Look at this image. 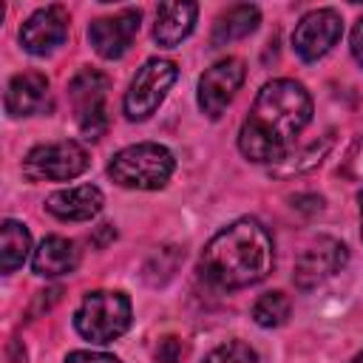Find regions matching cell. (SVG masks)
Segmentation results:
<instances>
[{
    "label": "cell",
    "mask_w": 363,
    "mask_h": 363,
    "mask_svg": "<svg viewBox=\"0 0 363 363\" xmlns=\"http://www.w3.org/2000/svg\"><path fill=\"white\" fill-rule=\"evenodd\" d=\"M312 119V96L295 79H272L267 82L241 130H238V150L250 162H269L278 164L301 136V130Z\"/></svg>",
    "instance_id": "6da1fadb"
},
{
    "label": "cell",
    "mask_w": 363,
    "mask_h": 363,
    "mask_svg": "<svg viewBox=\"0 0 363 363\" xmlns=\"http://www.w3.org/2000/svg\"><path fill=\"white\" fill-rule=\"evenodd\" d=\"M275 264V244L258 218H235L218 230L199 258V275L218 289H244L264 281Z\"/></svg>",
    "instance_id": "7a4b0ae2"
},
{
    "label": "cell",
    "mask_w": 363,
    "mask_h": 363,
    "mask_svg": "<svg viewBox=\"0 0 363 363\" xmlns=\"http://www.w3.org/2000/svg\"><path fill=\"white\" fill-rule=\"evenodd\" d=\"M176 170L173 153L159 142H136L116 150L108 162V176L128 190H159Z\"/></svg>",
    "instance_id": "3957f363"
},
{
    "label": "cell",
    "mask_w": 363,
    "mask_h": 363,
    "mask_svg": "<svg viewBox=\"0 0 363 363\" xmlns=\"http://www.w3.org/2000/svg\"><path fill=\"white\" fill-rule=\"evenodd\" d=\"M130 318H133V309L125 292L96 289V292H88L77 306L74 326L91 343H111L128 332Z\"/></svg>",
    "instance_id": "277c9868"
},
{
    "label": "cell",
    "mask_w": 363,
    "mask_h": 363,
    "mask_svg": "<svg viewBox=\"0 0 363 363\" xmlns=\"http://www.w3.org/2000/svg\"><path fill=\"white\" fill-rule=\"evenodd\" d=\"M179 79V65L173 60L164 57H153L147 60L130 79L125 99H122V111L130 122H145L156 113V108L164 102L167 91L173 88V82Z\"/></svg>",
    "instance_id": "5b68a950"
},
{
    "label": "cell",
    "mask_w": 363,
    "mask_h": 363,
    "mask_svg": "<svg viewBox=\"0 0 363 363\" xmlns=\"http://www.w3.org/2000/svg\"><path fill=\"white\" fill-rule=\"evenodd\" d=\"M88 167V150L74 142H45L26 153L23 159V176L28 182H71Z\"/></svg>",
    "instance_id": "8992f818"
},
{
    "label": "cell",
    "mask_w": 363,
    "mask_h": 363,
    "mask_svg": "<svg viewBox=\"0 0 363 363\" xmlns=\"http://www.w3.org/2000/svg\"><path fill=\"white\" fill-rule=\"evenodd\" d=\"M111 82L96 68H82L68 82V99L77 113V125L88 139H99L108 130V113H105V94Z\"/></svg>",
    "instance_id": "52a82bcc"
},
{
    "label": "cell",
    "mask_w": 363,
    "mask_h": 363,
    "mask_svg": "<svg viewBox=\"0 0 363 363\" xmlns=\"http://www.w3.org/2000/svg\"><path fill=\"white\" fill-rule=\"evenodd\" d=\"M340 34H343L340 14L335 9H315L298 20V26L292 31V48L301 60L315 62L337 45Z\"/></svg>",
    "instance_id": "ba28073f"
},
{
    "label": "cell",
    "mask_w": 363,
    "mask_h": 363,
    "mask_svg": "<svg viewBox=\"0 0 363 363\" xmlns=\"http://www.w3.org/2000/svg\"><path fill=\"white\" fill-rule=\"evenodd\" d=\"M244 77H247V68H244V60H238V57H224V60L213 62L199 79L201 113L210 119H218L227 111V105L233 102V96L238 94Z\"/></svg>",
    "instance_id": "9c48e42d"
},
{
    "label": "cell",
    "mask_w": 363,
    "mask_h": 363,
    "mask_svg": "<svg viewBox=\"0 0 363 363\" xmlns=\"http://www.w3.org/2000/svg\"><path fill=\"white\" fill-rule=\"evenodd\" d=\"M139 23H142V14L139 9H122L111 17H99L88 26V40H91V48L102 57V60H119L133 37L139 34Z\"/></svg>",
    "instance_id": "30bf717a"
},
{
    "label": "cell",
    "mask_w": 363,
    "mask_h": 363,
    "mask_svg": "<svg viewBox=\"0 0 363 363\" xmlns=\"http://www.w3.org/2000/svg\"><path fill=\"white\" fill-rule=\"evenodd\" d=\"M349 252L346 244H340L337 238H318L312 241L295 261V284L301 289H312L318 284H323L326 278H332L335 272H340V267L346 264Z\"/></svg>",
    "instance_id": "8fae6325"
},
{
    "label": "cell",
    "mask_w": 363,
    "mask_h": 363,
    "mask_svg": "<svg viewBox=\"0 0 363 363\" xmlns=\"http://www.w3.org/2000/svg\"><path fill=\"white\" fill-rule=\"evenodd\" d=\"M68 40V11L62 6H45L37 9L23 26H20V45L28 54H51Z\"/></svg>",
    "instance_id": "7c38bea8"
},
{
    "label": "cell",
    "mask_w": 363,
    "mask_h": 363,
    "mask_svg": "<svg viewBox=\"0 0 363 363\" xmlns=\"http://www.w3.org/2000/svg\"><path fill=\"white\" fill-rule=\"evenodd\" d=\"M105 196L96 184H77L65 190H54L45 199V210L60 221H91L99 216Z\"/></svg>",
    "instance_id": "4fadbf2b"
},
{
    "label": "cell",
    "mask_w": 363,
    "mask_h": 363,
    "mask_svg": "<svg viewBox=\"0 0 363 363\" xmlns=\"http://www.w3.org/2000/svg\"><path fill=\"white\" fill-rule=\"evenodd\" d=\"M48 105V77L40 71H23L11 77L6 88V113L20 119V116H34Z\"/></svg>",
    "instance_id": "5bb4252c"
},
{
    "label": "cell",
    "mask_w": 363,
    "mask_h": 363,
    "mask_svg": "<svg viewBox=\"0 0 363 363\" xmlns=\"http://www.w3.org/2000/svg\"><path fill=\"white\" fill-rule=\"evenodd\" d=\"M196 17H199L196 3H159L156 23H153V40L162 48H176L182 40L190 37Z\"/></svg>",
    "instance_id": "9a60e30c"
},
{
    "label": "cell",
    "mask_w": 363,
    "mask_h": 363,
    "mask_svg": "<svg viewBox=\"0 0 363 363\" xmlns=\"http://www.w3.org/2000/svg\"><path fill=\"white\" fill-rule=\"evenodd\" d=\"M77 264H79V250L71 238H62V235H45L31 255V269L40 278L68 275L77 269Z\"/></svg>",
    "instance_id": "2e32d148"
},
{
    "label": "cell",
    "mask_w": 363,
    "mask_h": 363,
    "mask_svg": "<svg viewBox=\"0 0 363 363\" xmlns=\"http://www.w3.org/2000/svg\"><path fill=\"white\" fill-rule=\"evenodd\" d=\"M261 23V11L258 6L252 3H238V6H230L227 11H221L213 23V34H210V43L218 48V45H227V43H235V40H244L247 34H252Z\"/></svg>",
    "instance_id": "e0dca14e"
},
{
    "label": "cell",
    "mask_w": 363,
    "mask_h": 363,
    "mask_svg": "<svg viewBox=\"0 0 363 363\" xmlns=\"http://www.w3.org/2000/svg\"><path fill=\"white\" fill-rule=\"evenodd\" d=\"M31 252V233L23 221L6 218L0 227V269L3 272H14L17 267L26 264Z\"/></svg>",
    "instance_id": "ac0fdd59"
},
{
    "label": "cell",
    "mask_w": 363,
    "mask_h": 363,
    "mask_svg": "<svg viewBox=\"0 0 363 363\" xmlns=\"http://www.w3.org/2000/svg\"><path fill=\"white\" fill-rule=\"evenodd\" d=\"M292 312V301L289 295H284L281 289H272V292H264L255 303H252V320L264 329H275V326H284L286 318Z\"/></svg>",
    "instance_id": "d6986e66"
},
{
    "label": "cell",
    "mask_w": 363,
    "mask_h": 363,
    "mask_svg": "<svg viewBox=\"0 0 363 363\" xmlns=\"http://www.w3.org/2000/svg\"><path fill=\"white\" fill-rule=\"evenodd\" d=\"M329 145H332V136H323V142L318 145V142H312L309 147H303L301 153H295V150H289L278 164H275V176H292V173H303V170H309V167H315L323 156H326V150H329Z\"/></svg>",
    "instance_id": "ffe728a7"
},
{
    "label": "cell",
    "mask_w": 363,
    "mask_h": 363,
    "mask_svg": "<svg viewBox=\"0 0 363 363\" xmlns=\"http://www.w3.org/2000/svg\"><path fill=\"white\" fill-rule=\"evenodd\" d=\"M201 363H258V354L244 340H227V343H218Z\"/></svg>",
    "instance_id": "44dd1931"
},
{
    "label": "cell",
    "mask_w": 363,
    "mask_h": 363,
    "mask_svg": "<svg viewBox=\"0 0 363 363\" xmlns=\"http://www.w3.org/2000/svg\"><path fill=\"white\" fill-rule=\"evenodd\" d=\"M182 354H184V346H182V340L173 337V335L162 337L159 346H156V363H179Z\"/></svg>",
    "instance_id": "7402d4cb"
},
{
    "label": "cell",
    "mask_w": 363,
    "mask_h": 363,
    "mask_svg": "<svg viewBox=\"0 0 363 363\" xmlns=\"http://www.w3.org/2000/svg\"><path fill=\"white\" fill-rule=\"evenodd\" d=\"M65 363H122V360L113 357V354H105V352H85V349H79V352H71L65 357Z\"/></svg>",
    "instance_id": "603a6c76"
},
{
    "label": "cell",
    "mask_w": 363,
    "mask_h": 363,
    "mask_svg": "<svg viewBox=\"0 0 363 363\" xmlns=\"http://www.w3.org/2000/svg\"><path fill=\"white\" fill-rule=\"evenodd\" d=\"M349 45H352V57L363 65V17L354 23L352 28V37H349Z\"/></svg>",
    "instance_id": "cb8c5ba5"
},
{
    "label": "cell",
    "mask_w": 363,
    "mask_h": 363,
    "mask_svg": "<svg viewBox=\"0 0 363 363\" xmlns=\"http://www.w3.org/2000/svg\"><path fill=\"white\" fill-rule=\"evenodd\" d=\"M357 204H360V235H363V190L357 193Z\"/></svg>",
    "instance_id": "d4e9b609"
},
{
    "label": "cell",
    "mask_w": 363,
    "mask_h": 363,
    "mask_svg": "<svg viewBox=\"0 0 363 363\" xmlns=\"http://www.w3.org/2000/svg\"><path fill=\"white\" fill-rule=\"evenodd\" d=\"M349 363H363V352H357V354H354V357H352Z\"/></svg>",
    "instance_id": "484cf974"
}]
</instances>
